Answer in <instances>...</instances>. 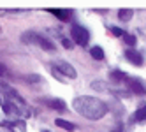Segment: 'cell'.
<instances>
[{
    "instance_id": "obj_1",
    "label": "cell",
    "mask_w": 146,
    "mask_h": 132,
    "mask_svg": "<svg viewBox=\"0 0 146 132\" xmlns=\"http://www.w3.org/2000/svg\"><path fill=\"white\" fill-rule=\"evenodd\" d=\"M72 107L76 109V113H79L81 116H85L88 120H100L108 113L106 102H102V100L95 97H90V95L76 97L74 102H72Z\"/></svg>"
},
{
    "instance_id": "obj_2",
    "label": "cell",
    "mask_w": 146,
    "mask_h": 132,
    "mask_svg": "<svg viewBox=\"0 0 146 132\" xmlns=\"http://www.w3.org/2000/svg\"><path fill=\"white\" fill-rule=\"evenodd\" d=\"M23 42H28V44H35L39 48H42L44 51H55V44L51 42V40L46 37V35H40L37 32H25L23 37H21Z\"/></svg>"
},
{
    "instance_id": "obj_3",
    "label": "cell",
    "mask_w": 146,
    "mask_h": 132,
    "mask_svg": "<svg viewBox=\"0 0 146 132\" xmlns=\"http://www.w3.org/2000/svg\"><path fill=\"white\" fill-rule=\"evenodd\" d=\"M70 35L74 39V42L79 44V46H86L88 40H90V35H88V30L85 27H79V25H72L70 28Z\"/></svg>"
},
{
    "instance_id": "obj_4",
    "label": "cell",
    "mask_w": 146,
    "mask_h": 132,
    "mask_svg": "<svg viewBox=\"0 0 146 132\" xmlns=\"http://www.w3.org/2000/svg\"><path fill=\"white\" fill-rule=\"evenodd\" d=\"M53 67L58 70L60 74H64V76H67V78H70V79H76V78H78L76 69L72 67L70 64L64 62V60H58V62H53Z\"/></svg>"
},
{
    "instance_id": "obj_5",
    "label": "cell",
    "mask_w": 146,
    "mask_h": 132,
    "mask_svg": "<svg viewBox=\"0 0 146 132\" xmlns=\"http://www.w3.org/2000/svg\"><path fill=\"white\" fill-rule=\"evenodd\" d=\"M125 81H127V86L130 88V92H134V94H146V86L141 83V81L139 79H135V78H129L127 76V79H125Z\"/></svg>"
},
{
    "instance_id": "obj_6",
    "label": "cell",
    "mask_w": 146,
    "mask_h": 132,
    "mask_svg": "<svg viewBox=\"0 0 146 132\" xmlns=\"http://www.w3.org/2000/svg\"><path fill=\"white\" fill-rule=\"evenodd\" d=\"M2 109H4L5 115H19L21 113V107H19L18 104H14V102H11V100H4Z\"/></svg>"
},
{
    "instance_id": "obj_7",
    "label": "cell",
    "mask_w": 146,
    "mask_h": 132,
    "mask_svg": "<svg viewBox=\"0 0 146 132\" xmlns=\"http://www.w3.org/2000/svg\"><path fill=\"white\" fill-rule=\"evenodd\" d=\"M40 102L49 106V107H53V109H58V111H64L65 109V102L62 99H42Z\"/></svg>"
},
{
    "instance_id": "obj_8",
    "label": "cell",
    "mask_w": 146,
    "mask_h": 132,
    "mask_svg": "<svg viewBox=\"0 0 146 132\" xmlns=\"http://www.w3.org/2000/svg\"><path fill=\"white\" fill-rule=\"evenodd\" d=\"M125 56H127L130 60V64H134V65H141L143 64V56H141L139 51H135V49H127V51H125Z\"/></svg>"
},
{
    "instance_id": "obj_9",
    "label": "cell",
    "mask_w": 146,
    "mask_h": 132,
    "mask_svg": "<svg viewBox=\"0 0 146 132\" xmlns=\"http://www.w3.org/2000/svg\"><path fill=\"white\" fill-rule=\"evenodd\" d=\"M90 55L95 58V60H102V58H104V51H102V48H99V46L92 48V49H90Z\"/></svg>"
},
{
    "instance_id": "obj_10",
    "label": "cell",
    "mask_w": 146,
    "mask_h": 132,
    "mask_svg": "<svg viewBox=\"0 0 146 132\" xmlns=\"http://www.w3.org/2000/svg\"><path fill=\"white\" fill-rule=\"evenodd\" d=\"M51 14H55L56 18H60L62 21H67L70 18V11H51Z\"/></svg>"
},
{
    "instance_id": "obj_11",
    "label": "cell",
    "mask_w": 146,
    "mask_h": 132,
    "mask_svg": "<svg viewBox=\"0 0 146 132\" xmlns=\"http://www.w3.org/2000/svg\"><path fill=\"white\" fill-rule=\"evenodd\" d=\"M134 120L135 121H146V106H143L137 113L134 115Z\"/></svg>"
},
{
    "instance_id": "obj_12",
    "label": "cell",
    "mask_w": 146,
    "mask_h": 132,
    "mask_svg": "<svg viewBox=\"0 0 146 132\" xmlns=\"http://www.w3.org/2000/svg\"><path fill=\"white\" fill-rule=\"evenodd\" d=\"M118 18L121 19V21H127V19L132 18V11H130V9H121V11L118 13Z\"/></svg>"
},
{
    "instance_id": "obj_13",
    "label": "cell",
    "mask_w": 146,
    "mask_h": 132,
    "mask_svg": "<svg viewBox=\"0 0 146 132\" xmlns=\"http://www.w3.org/2000/svg\"><path fill=\"white\" fill-rule=\"evenodd\" d=\"M56 125L58 127H62V129H65V130H74V125L72 123H69V121H65V120H56Z\"/></svg>"
},
{
    "instance_id": "obj_14",
    "label": "cell",
    "mask_w": 146,
    "mask_h": 132,
    "mask_svg": "<svg viewBox=\"0 0 146 132\" xmlns=\"http://www.w3.org/2000/svg\"><path fill=\"white\" fill-rule=\"evenodd\" d=\"M111 78H114L116 81H120V79H127V76H125L123 72H120V70H114V72H111Z\"/></svg>"
},
{
    "instance_id": "obj_15",
    "label": "cell",
    "mask_w": 146,
    "mask_h": 132,
    "mask_svg": "<svg viewBox=\"0 0 146 132\" xmlns=\"http://www.w3.org/2000/svg\"><path fill=\"white\" fill-rule=\"evenodd\" d=\"M125 42H127L129 46H134L135 44V37L130 35V34H125Z\"/></svg>"
},
{
    "instance_id": "obj_16",
    "label": "cell",
    "mask_w": 146,
    "mask_h": 132,
    "mask_svg": "<svg viewBox=\"0 0 146 132\" xmlns=\"http://www.w3.org/2000/svg\"><path fill=\"white\" fill-rule=\"evenodd\" d=\"M111 32H113L114 35H125L121 30H120V28H116V27H111Z\"/></svg>"
},
{
    "instance_id": "obj_17",
    "label": "cell",
    "mask_w": 146,
    "mask_h": 132,
    "mask_svg": "<svg viewBox=\"0 0 146 132\" xmlns=\"http://www.w3.org/2000/svg\"><path fill=\"white\" fill-rule=\"evenodd\" d=\"M64 46H65V48H72V44H70V40L64 39Z\"/></svg>"
},
{
    "instance_id": "obj_18",
    "label": "cell",
    "mask_w": 146,
    "mask_h": 132,
    "mask_svg": "<svg viewBox=\"0 0 146 132\" xmlns=\"http://www.w3.org/2000/svg\"><path fill=\"white\" fill-rule=\"evenodd\" d=\"M0 74H4V65L0 64Z\"/></svg>"
}]
</instances>
